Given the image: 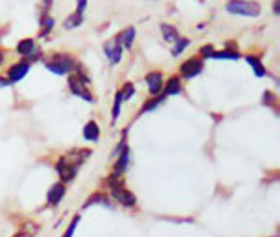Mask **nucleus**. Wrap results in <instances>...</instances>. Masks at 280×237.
<instances>
[{
    "instance_id": "1",
    "label": "nucleus",
    "mask_w": 280,
    "mask_h": 237,
    "mask_svg": "<svg viewBox=\"0 0 280 237\" xmlns=\"http://www.w3.org/2000/svg\"><path fill=\"white\" fill-rule=\"evenodd\" d=\"M90 84L91 79L82 70H78V64H76L75 71L70 73V79H68V86H70L71 93L80 97V99H84L86 102H95V97H93V93L88 88Z\"/></svg>"
},
{
    "instance_id": "2",
    "label": "nucleus",
    "mask_w": 280,
    "mask_h": 237,
    "mask_svg": "<svg viewBox=\"0 0 280 237\" xmlns=\"http://www.w3.org/2000/svg\"><path fill=\"white\" fill-rule=\"evenodd\" d=\"M108 184H110L111 195H113V199H115L116 202H120L122 206H128V208L136 206V195L124 186V182H122L120 175L113 173V175L108 179Z\"/></svg>"
},
{
    "instance_id": "3",
    "label": "nucleus",
    "mask_w": 280,
    "mask_h": 237,
    "mask_svg": "<svg viewBox=\"0 0 280 237\" xmlns=\"http://www.w3.org/2000/svg\"><path fill=\"white\" fill-rule=\"evenodd\" d=\"M44 66L46 70H50L55 75H70V73L75 71L76 62L70 55H66V53H55V55H51L44 62Z\"/></svg>"
},
{
    "instance_id": "4",
    "label": "nucleus",
    "mask_w": 280,
    "mask_h": 237,
    "mask_svg": "<svg viewBox=\"0 0 280 237\" xmlns=\"http://www.w3.org/2000/svg\"><path fill=\"white\" fill-rule=\"evenodd\" d=\"M226 11L231 13V15L253 17V19H256L260 15V11H262V8L255 0H230L226 4Z\"/></svg>"
},
{
    "instance_id": "5",
    "label": "nucleus",
    "mask_w": 280,
    "mask_h": 237,
    "mask_svg": "<svg viewBox=\"0 0 280 237\" xmlns=\"http://www.w3.org/2000/svg\"><path fill=\"white\" fill-rule=\"evenodd\" d=\"M204 70V61L200 57H190L188 61L180 64V75L184 79H193V77L200 75Z\"/></svg>"
},
{
    "instance_id": "6",
    "label": "nucleus",
    "mask_w": 280,
    "mask_h": 237,
    "mask_svg": "<svg viewBox=\"0 0 280 237\" xmlns=\"http://www.w3.org/2000/svg\"><path fill=\"white\" fill-rule=\"evenodd\" d=\"M104 53L108 57V61H110L111 66H116L120 61H122V55H124V48L115 41V39H111L104 44Z\"/></svg>"
},
{
    "instance_id": "7",
    "label": "nucleus",
    "mask_w": 280,
    "mask_h": 237,
    "mask_svg": "<svg viewBox=\"0 0 280 237\" xmlns=\"http://www.w3.org/2000/svg\"><path fill=\"white\" fill-rule=\"evenodd\" d=\"M30 66H31V62H28L26 59H24V61L15 62V64H13L10 70H8V81H10L11 84H13V82H20L26 75H28Z\"/></svg>"
},
{
    "instance_id": "8",
    "label": "nucleus",
    "mask_w": 280,
    "mask_h": 237,
    "mask_svg": "<svg viewBox=\"0 0 280 237\" xmlns=\"http://www.w3.org/2000/svg\"><path fill=\"white\" fill-rule=\"evenodd\" d=\"M55 168H56V173H58L60 181H62V182H70V181H73V179H75V175H76V170H78V168L73 166L71 162L66 161L64 157H60Z\"/></svg>"
},
{
    "instance_id": "9",
    "label": "nucleus",
    "mask_w": 280,
    "mask_h": 237,
    "mask_svg": "<svg viewBox=\"0 0 280 237\" xmlns=\"http://www.w3.org/2000/svg\"><path fill=\"white\" fill-rule=\"evenodd\" d=\"M146 84H148V90H150L151 95H160L162 86H164V75L160 71H151L146 75Z\"/></svg>"
},
{
    "instance_id": "10",
    "label": "nucleus",
    "mask_w": 280,
    "mask_h": 237,
    "mask_svg": "<svg viewBox=\"0 0 280 237\" xmlns=\"http://www.w3.org/2000/svg\"><path fill=\"white\" fill-rule=\"evenodd\" d=\"M136 37V30L135 26H130V28H126V30H122L118 33V35L115 37V41L118 42L124 50H131V46H133V41H135Z\"/></svg>"
},
{
    "instance_id": "11",
    "label": "nucleus",
    "mask_w": 280,
    "mask_h": 237,
    "mask_svg": "<svg viewBox=\"0 0 280 237\" xmlns=\"http://www.w3.org/2000/svg\"><path fill=\"white\" fill-rule=\"evenodd\" d=\"M66 195V184L64 182H56V184H53V186L50 188V192H48V204L50 206H56L62 199H64Z\"/></svg>"
},
{
    "instance_id": "12",
    "label": "nucleus",
    "mask_w": 280,
    "mask_h": 237,
    "mask_svg": "<svg viewBox=\"0 0 280 237\" xmlns=\"http://www.w3.org/2000/svg\"><path fill=\"white\" fill-rule=\"evenodd\" d=\"M36 50H38V48H36L35 39H22V41H18V44H16V48H15L16 53L22 55L24 59H30Z\"/></svg>"
},
{
    "instance_id": "13",
    "label": "nucleus",
    "mask_w": 280,
    "mask_h": 237,
    "mask_svg": "<svg viewBox=\"0 0 280 237\" xmlns=\"http://www.w3.org/2000/svg\"><path fill=\"white\" fill-rule=\"evenodd\" d=\"M162 90H164V93H162L164 97H173V95L182 93V81H180V77H176V75L170 77L168 82L162 86Z\"/></svg>"
},
{
    "instance_id": "14",
    "label": "nucleus",
    "mask_w": 280,
    "mask_h": 237,
    "mask_svg": "<svg viewBox=\"0 0 280 237\" xmlns=\"http://www.w3.org/2000/svg\"><path fill=\"white\" fill-rule=\"evenodd\" d=\"M82 135H84L86 141L96 142V141H98V139H100V128H98V124H96L95 121L86 122L84 130H82Z\"/></svg>"
},
{
    "instance_id": "15",
    "label": "nucleus",
    "mask_w": 280,
    "mask_h": 237,
    "mask_svg": "<svg viewBox=\"0 0 280 237\" xmlns=\"http://www.w3.org/2000/svg\"><path fill=\"white\" fill-rule=\"evenodd\" d=\"M53 28H55V21H53V17L50 15V13H42L40 15V35L38 37H48L53 31Z\"/></svg>"
},
{
    "instance_id": "16",
    "label": "nucleus",
    "mask_w": 280,
    "mask_h": 237,
    "mask_svg": "<svg viewBox=\"0 0 280 237\" xmlns=\"http://www.w3.org/2000/svg\"><path fill=\"white\" fill-rule=\"evenodd\" d=\"M160 31H162V39H164L166 42H176L178 41V30H176L175 26L171 24H160Z\"/></svg>"
},
{
    "instance_id": "17",
    "label": "nucleus",
    "mask_w": 280,
    "mask_h": 237,
    "mask_svg": "<svg viewBox=\"0 0 280 237\" xmlns=\"http://www.w3.org/2000/svg\"><path fill=\"white\" fill-rule=\"evenodd\" d=\"M246 61H248V64L251 66V70L255 71V75L256 77H266V66L262 64V61H260L258 57L255 55H246Z\"/></svg>"
},
{
    "instance_id": "18",
    "label": "nucleus",
    "mask_w": 280,
    "mask_h": 237,
    "mask_svg": "<svg viewBox=\"0 0 280 237\" xmlns=\"http://www.w3.org/2000/svg\"><path fill=\"white\" fill-rule=\"evenodd\" d=\"M211 59H216V61H238L240 59V53L236 50H220V51H216L215 50V53H213V57Z\"/></svg>"
},
{
    "instance_id": "19",
    "label": "nucleus",
    "mask_w": 280,
    "mask_h": 237,
    "mask_svg": "<svg viewBox=\"0 0 280 237\" xmlns=\"http://www.w3.org/2000/svg\"><path fill=\"white\" fill-rule=\"evenodd\" d=\"M166 101V97L160 93V95H155V97H151L150 101H146L144 102V106H142V110H140V113H148V111H153L156 110V108L162 104V102Z\"/></svg>"
},
{
    "instance_id": "20",
    "label": "nucleus",
    "mask_w": 280,
    "mask_h": 237,
    "mask_svg": "<svg viewBox=\"0 0 280 237\" xmlns=\"http://www.w3.org/2000/svg\"><path fill=\"white\" fill-rule=\"evenodd\" d=\"M82 22H84V15H80V13H71L68 19L64 21V28L66 30H75V28H78V26H82Z\"/></svg>"
},
{
    "instance_id": "21",
    "label": "nucleus",
    "mask_w": 280,
    "mask_h": 237,
    "mask_svg": "<svg viewBox=\"0 0 280 237\" xmlns=\"http://www.w3.org/2000/svg\"><path fill=\"white\" fill-rule=\"evenodd\" d=\"M122 102H124V99H122V93H120V90H118L115 93V102H113V110H111V122H113V124H115L116 119H118V115H120Z\"/></svg>"
},
{
    "instance_id": "22",
    "label": "nucleus",
    "mask_w": 280,
    "mask_h": 237,
    "mask_svg": "<svg viewBox=\"0 0 280 237\" xmlns=\"http://www.w3.org/2000/svg\"><path fill=\"white\" fill-rule=\"evenodd\" d=\"M188 46H190V39H186V37H178V41L175 42V48L171 50V55H173V57L182 55Z\"/></svg>"
},
{
    "instance_id": "23",
    "label": "nucleus",
    "mask_w": 280,
    "mask_h": 237,
    "mask_svg": "<svg viewBox=\"0 0 280 237\" xmlns=\"http://www.w3.org/2000/svg\"><path fill=\"white\" fill-rule=\"evenodd\" d=\"M106 201H108V195H106V193H93V195L84 202V208L91 206V204H98V202L106 204Z\"/></svg>"
},
{
    "instance_id": "24",
    "label": "nucleus",
    "mask_w": 280,
    "mask_h": 237,
    "mask_svg": "<svg viewBox=\"0 0 280 237\" xmlns=\"http://www.w3.org/2000/svg\"><path fill=\"white\" fill-rule=\"evenodd\" d=\"M120 93H122V99H124V101H130L131 97L135 95V84L126 82L124 86H122V90H120Z\"/></svg>"
},
{
    "instance_id": "25",
    "label": "nucleus",
    "mask_w": 280,
    "mask_h": 237,
    "mask_svg": "<svg viewBox=\"0 0 280 237\" xmlns=\"http://www.w3.org/2000/svg\"><path fill=\"white\" fill-rule=\"evenodd\" d=\"M262 102H264L266 106H275L276 95L273 93V91H264V95H262Z\"/></svg>"
},
{
    "instance_id": "26",
    "label": "nucleus",
    "mask_w": 280,
    "mask_h": 237,
    "mask_svg": "<svg viewBox=\"0 0 280 237\" xmlns=\"http://www.w3.org/2000/svg\"><path fill=\"white\" fill-rule=\"evenodd\" d=\"M80 222V215H75L73 219H71V222H70V226H68V230H66V233L62 237H73V233H75V228H76V224Z\"/></svg>"
},
{
    "instance_id": "27",
    "label": "nucleus",
    "mask_w": 280,
    "mask_h": 237,
    "mask_svg": "<svg viewBox=\"0 0 280 237\" xmlns=\"http://www.w3.org/2000/svg\"><path fill=\"white\" fill-rule=\"evenodd\" d=\"M213 53H215V48H213L211 44H206L200 48V57H202V59H211Z\"/></svg>"
},
{
    "instance_id": "28",
    "label": "nucleus",
    "mask_w": 280,
    "mask_h": 237,
    "mask_svg": "<svg viewBox=\"0 0 280 237\" xmlns=\"http://www.w3.org/2000/svg\"><path fill=\"white\" fill-rule=\"evenodd\" d=\"M86 8H88V0H76V13H80V15H84Z\"/></svg>"
},
{
    "instance_id": "29",
    "label": "nucleus",
    "mask_w": 280,
    "mask_h": 237,
    "mask_svg": "<svg viewBox=\"0 0 280 237\" xmlns=\"http://www.w3.org/2000/svg\"><path fill=\"white\" fill-rule=\"evenodd\" d=\"M6 86H11V82L8 81V77H0V88H6Z\"/></svg>"
},
{
    "instance_id": "30",
    "label": "nucleus",
    "mask_w": 280,
    "mask_h": 237,
    "mask_svg": "<svg viewBox=\"0 0 280 237\" xmlns=\"http://www.w3.org/2000/svg\"><path fill=\"white\" fill-rule=\"evenodd\" d=\"M51 4H53V0H44V11H46V13H50Z\"/></svg>"
},
{
    "instance_id": "31",
    "label": "nucleus",
    "mask_w": 280,
    "mask_h": 237,
    "mask_svg": "<svg viewBox=\"0 0 280 237\" xmlns=\"http://www.w3.org/2000/svg\"><path fill=\"white\" fill-rule=\"evenodd\" d=\"M273 11H275V15L280 13V0H275V2H273Z\"/></svg>"
},
{
    "instance_id": "32",
    "label": "nucleus",
    "mask_w": 280,
    "mask_h": 237,
    "mask_svg": "<svg viewBox=\"0 0 280 237\" xmlns=\"http://www.w3.org/2000/svg\"><path fill=\"white\" fill-rule=\"evenodd\" d=\"M4 64V51H0V66Z\"/></svg>"
},
{
    "instance_id": "33",
    "label": "nucleus",
    "mask_w": 280,
    "mask_h": 237,
    "mask_svg": "<svg viewBox=\"0 0 280 237\" xmlns=\"http://www.w3.org/2000/svg\"><path fill=\"white\" fill-rule=\"evenodd\" d=\"M15 237H24V233H16V235Z\"/></svg>"
}]
</instances>
